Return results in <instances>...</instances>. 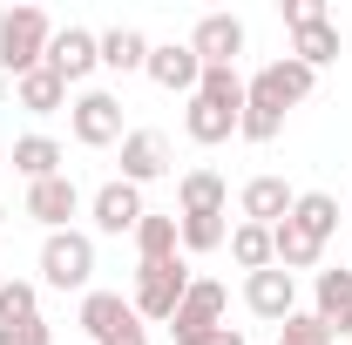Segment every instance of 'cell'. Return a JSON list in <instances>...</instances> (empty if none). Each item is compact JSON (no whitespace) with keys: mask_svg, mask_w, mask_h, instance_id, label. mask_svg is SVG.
Returning <instances> with one entry per match:
<instances>
[{"mask_svg":"<svg viewBox=\"0 0 352 345\" xmlns=\"http://www.w3.org/2000/svg\"><path fill=\"white\" fill-rule=\"evenodd\" d=\"M47 41H54V21H47L41 7H7L0 14V75L21 82L28 68H41Z\"/></svg>","mask_w":352,"mask_h":345,"instance_id":"obj_1","label":"cell"},{"mask_svg":"<svg viewBox=\"0 0 352 345\" xmlns=\"http://www.w3.org/2000/svg\"><path fill=\"white\" fill-rule=\"evenodd\" d=\"M41 285L47 291H95V237L88 230H47L41 237Z\"/></svg>","mask_w":352,"mask_h":345,"instance_id":"obj_2","label":"cell"},{"mask_svg":"<svg viewBox=\"0 0 352 345\" xmlns=\"http://www.w3.org/2000/svg\"><path fill=\"white\" fill-rule=\"evenodd\" d=\"M183 291H190V264L183 258H163V264H135V318L142 325H170L176 318V304H183Z\"/></svg>","mask_w":352,"mask_h":345,"instance_id":"obj_3","label":"cell"},{"mask_svg":"<svg viewBox=\"0 0 352 345\" xmlns=\"http://www.w3.org/2000/svg\"><path fill=\"white\" fill-rule=\"evenodd\" d=\"M82 332L95 345H149V325L135 318V304L122 291H88L82 298Z\"/></svg>","mask_w":352,"mask_h":345,"instance_id":"obj_4","label":"cell"},{"mask_svg":"<svg viewBox=\"0 0 352 345\" xmlns=\"http://www.w3.org/2000/svg\"><path fill=\"white\" fill-rule=\"evenodd\" d=\"M68 129L82 149H109V142H122V95L116 88H82L75 102H68Z\"/></svg>","mask_w":352,"mask_h":345,"instance_id":"obj_5","label":"cell"},{"mask_svg":"<svg viewBox=\"0 0 352 345\" xmlns=\"http://www.w3.org/2000/svg\"><path fill=\"white\" fill-rule=\"evenodd\" d=\"M223 311H230V291H223L217 278H190V291H183V304H176V318H170V339L176 345H204L223 325Z\"/></svg>","mask_w":352,"mask_h":345,"instance_id":"obj_6","label":"cell"},{"mask_svg":"<svg viewBox=\"0 0 352 345\" xmlns=\"http://www.w3.org/2000/svg\"><path fill=\"white\" fill-rule=\"evenodd\" d=\"M88 216H95L102 237H135V223H142L149 210H142V190L116 176V183H102V190L88 197Z\"/></svg>","mask_w":352,"mask_h":345,"instance_id":"obj_7","label":"cell"},{"mask_svg":"<svg viewBox=\"0 0 352 345\" xmlns=\"http://www.w3.org/2000/svg\"><path fill=\"white\" fill-rule=\"evenodd\" d=\"M142 75H149L156 88H170V95H197V82H204V61H197V47H190V41H149Z\"/></svg>","mask_w":352,"mask_h":345,"instance_id":"obj_8","label":"cell"},{"mask_svg":"<svg viewBox=\"0 0 352 345\" xmlns=\"http://www.w3.org/2000/svg\"><path fill=\"white\" fill-rule=\"evenodd\" d=\"M244 304H251V318H264V325H285L292 311H298V278L292 271H251L244 278Z\"/></svg>","mask_w":352,"mask_h":345,"instance_id":"obj_9","label":"cell"},{"mask_svg":"<svg viewBox=\"0 0 352 345\" xmlns=\"http://www.w3.org/2000/svg\"><path fill=\"white\" fill-rule=\"evenodd\" d=\"M47 68H54L68 88H82L88 75L102 68V47H95V34H88V27H54V41H47Z\"/></svg>","mask_w":352,"mask_h":345,"instance_id":"obj_10","label":"cell"},{"mask_svg":"<svg viewBox=\"0 0 352 345\" xmlns=\"http://www.w3.org/2000/svg\"><path fill=\"white\" fill-rule=\"evenodd\" d=\"M311 318H318L332 339H352V264L311 278Z\"/></svg>","mask_w":352,"mask_h":345,"instance_id":"obj_11","label":"cell"},{"mask_svg":"<svg viewBox=\"0 0 352 345\" xmlns=\"http://www.w3.org/2000/svg\"><path fill=\"white\" fill-rule=\"evenodd\" d=\"M82 210V190H75V176H47V183H28V216L41 223V230H75L68 216Z\"/></svg>","mask_w":352,"mask_h":345,"instance_id":"obj_12","label":"cell"},{"mask_svg":"<svg viewBox=\"0 0 352 345\" xmlns=\"http://www.w3.org/2000/svg\"><path fill=\"white\" fill-rule=\"evenodd\" d=\"M190 47H197L204 68H237V54H244V21H237V14H204L197 34H190Z\"/></svg>","mask_w":352,"mask_h":345,"instance_id":"obj_13","label":"cell"},{"mask_svg":"<svg viewBox=\"0 0 352 345\" xmlns=\"http://www.w3.org/2000/svg\"><path fill=\"white\" fill-rule=\"evenodd\" d=\"M292 203H298V190L285 183V176H251L244 190H237V210H244V223H285L292 216Z\"/></svg>","mask_w":352,"mask_h":345,"instance_id":"obj_14","label":"cell"},{"mask_svg":"<svg viewBox=\"0 0 352 345\" xmlns=\"http://www.w3.org/2000/svg\"><path fill=\"white\" fill-rule=\"evenodd\" d=\"M237 135H244V142H278V135H285V102L271 95L264 75L244 82V122H237Z\"/></svg>","mask_w":352,"mask_h":345,"instance_id":"obj_15","label":"cell"},{"mask_svg":"<svg viewBox=\"0 0 352 345\" xmlns=\"http://www.w3.org/2000/svg\"><path fill=\"white\" fill-rule=\"evenodd\" d=\"M156 176H170V142L156 129H129L122 135V183H156Z\"/></svg>","mask_w":352,"mask_h":345,"instance_id":"obj_16","label":"cell"},{"mask_svg":"<svg viewBox=\"0 0 352 345\" xmlns=\"http://www.w3.org/2000/svg\"><path fill=\"white\" fill-rule=\"evenodd\" d=\"M237 122H244L237 109H217V102H204V95H190V109H183V135H190V142H204V149L230 142Z\"/></svg>","mask_w":352,"mask_h":345,"instance_id":"obj_17","label":"cell"},{"mask_svg":"<svg viewBox=\"0 0 352 345\" xmlns=\"http://www.w3.org/2000/svg\"><path fill=\"white\" fill-rule=\"evenodd\" d=\"M318 258H325V244H318L311 230H298L292 216H285V223H271V264H278V271H292V278H298V271H311Z\"/></svg>","mask_w":352,"mask_h":345,"instance_id":"obj_18","label":"cell"},{"mask_svg":"<svg viewBox=\"0 0 352 345\" xmlns=\"http://www.w3.org/2000/svg\"><path fill=\"white\" fill-rule=\"evenodd\" d=\"M176 203H183V216H217V210H230V183L217 170H183Z\"/></svg>","mask_w":352,"mask_h":345,"instance_id":"obj_19","label":"cell"},{"mask_svg":"<svg viewBox=\"0 0 352 345\" xmlns=\"http://www.w3.org/2000/svg\"><path fill=\"white\" fill-rule=\"evenodd\" d=\"M14 102H21L28 115H54V109H68V82L41 61V68H28V75L14 82Z\"/></svg>","mask_w":352,"mask_h":345,"instance_id":"obj_20","label":"cell"},{"mask_svg":"<svg viewBox=\"0 0 352 345\" xmlns=\"http://www.w3.org/2000/svg\"><path fill=\"white\" fill-rule=\"evenodd\" d=\"M95 47H102V68H116V75H135L149 61V34L142 27H102Z\"/></svg>","mask_w":352,"mask_h":345,"instance_id":"obj_21","label":"cell"},{"mask_svg":"<svg viewBox=\"0 0 352 345\" xmlns=\"http://www.w3.org/2000/svg\"><path fill=\"white\" fill-rule=\"evenodd\" d=\"M61 163H68V149H61L54 135H21V142H14V170L28 176V183H47V176H61Z\"/></svg>","mask_w":352,"mask_h":345,"instance_id":"obj_22","label":"cell"},{"mask_svg":"<svg viewBox=\"0 0 352 345\" xmlns=\"http://www.w3.org/2000/svg\"><path fill=\"white\" fill-rule=\"evenodd\" d=\"M339 54H346V41H339V27H332V21H311V27L292 34V61H305L311 75H318V68H332Z\"/></svg>","mask_w":352,"mask_h":345,"instance_id":"obj_23","label":"cell"},{"mask_svg":"<svg viewBox=\"0 0 352 345\" xmlns=\"http://www.w3.org/2000/svg\"><path fill=\"white\" fill-rule=\"evenodd\" d=\"M258 75H264V82H271V95H278L285 109H298V102H305L311 88H318V75H311L305 61H292V54H278V61H264Z\"/></svg>","mask_w":352,"mask_h":345,"instance_id":"obj_24","label":"cell"},{"mask_svg":"<svg viewBox=\"0 0 352 345\" xmlns=\"http://www.w3.org/2000/svg\"><path fill=\"white\" fill-rule=\"evenodd\" d=\"M176 244H183L190 258L223 251V244H230V210H217V216H176Z\"/></svg>","mask_w":352,"mask_h":345,"instance_id":"obj_25","label":"cell"},{"mask_svg":"<svg viewBox=\"0 0 352 345\" xmlns=\"http://www.w3.org/2000/svg\"><path fill=\"white\" fill-rule=\"evenodd\" d=\"M135 251H142V264H163V258H183V244H176V216L149 210L142 223H135Z\"/></svg>","mask_w":352,"mask_h":345,"instance_id":"obj_26","label":"cell"},{"mask_svg":"<svg viewBox=\"0 0 352 345\" xmlns=\"http://www.w3.org/2000/svg\"><path fill=\"white\" fill-rule=\"evenodd\" d=\"M292 223L311 230L318 244H332V230H339V197H325V190H305L298 203H292Z\"/></svg>","mask_w":352,"mask_h":345,"instance_id":"obj_27","label":"cell"},{"mask_svg":"<svg viewBox=\"0 0 352 345\" xmlns=\"http://www.w3.org/2000/svg\"><path fill=\"white\" fill-rule=\"evenodd\" d=\"M230 258L244 264V278L251 271H271V230L264 223H230Z\"/></svg>","mask_w":352,"mask_h":345,"instance_id":"obj_28","label":"cell"},{"mask_svg":"<svg viewBox=\"0 0 352 345\" xmlns=\"http://www.w3.org/2000/svg\"><path fill=\"white\" fill-rule=\"evenodd\" d=\"M28 318H41V285L7 278L0 285V325H28Z\"/></svg>","mask_w":352,"mask_h":345,"instance_id":"obj_29","label":"cell"},{"mask_svg":"<svg viewBox=\"0 0 352 345\" xmlns=\"http://www.w3.org/2000/svg\"><path fill=\"white\" fill-rule=\"evenodd\" d=\"M197 95L217 102V109H237V115H244V75H237V68H204Z\"/></svg>","mask_w":352,"mask_h":345,"instance_id":"obj_30","label":"cell"},{"mask_svg":"<svg viewBox=\"0 0 352 345\" xmlns=\"http://www.w3.org/2000/svg\"><path fill=\"white\" fill-rule=\"evenodd\" d=\"M278 345H332V332H325L311 311H292V318L278 325Z\"/></svg>","mask_w":352,"mask_h":345,"instance_id":"obj_31","label":"cell"},{"mask_svg":"<svg viewBox=\"0 0 352 345\" xmlns=\"http://www.w3.org/2000/svg\"><path fill=\"white\" fill-rule=\"evenodd\" d=\"M278 14H285V27H292V34H298V27H311V21H332V14H325V0H285Z\"/></svg>","mask_w":352,"mask_h":345,"instance_id":"obj_32","label":"cell"},{"mask_svg":"<svg viewBox=\"0 0 352 345\" xmlns=\"http://www.w3.org/2000/svg\"><path fill=\"white\" fill-rule=\"evenodd\" d=\"M0 345H54V332L41 318H28V325H0Z\"/></svg>","mask_w":352,"mask_h":345,"instance_id":"obj_33","label":"cell"},{"mask_svg":"<svg viewBox=\"0 0 352 345\" xmlns=\"http://www.w3.org/2000/svg\"><path fill=\"white\" fill-rule=\"evenodd\" d=\"M204 345H251V339H244L237 325H217V332H210V339H204Z\"/></svg>","mask_w":352,"mask_h":345,"instance_id":"obj_34","label":"cell"},{"mask_svg":"<svg viewBox=\"0 0 352 345\" xmlns=\"http://www.w3.org/2000/svg\"><path fill=\"white\" fill-rule=\"evenodd\" d=\"M7 88H14V82H7V75H0V102H7Z\"/></svg>","mask_w":352,"mask_h":345,"instance_id":"obj_35","label":"cell"},{"mask_svg":"<svg viewBox=\"0 0 352 345\" xmlns=\"http://www.w3.org/2000/svg\"><path fill=\"white\" fill-rule=\"evenodd\" d=\"M0 223H7V203H0Z\"/></svg>","mask_w":352,"mask_h":345,"instance_id":"obj_36","label":"cell"},{"mask_svg":"<svg viewBox=\"0 0 352 345\" xmlns=\"http://www.w3.org/2000/svg\"><path fill=\"white\" fill-rule=\"evenodd\" d=\"M0 285H7V271H0Z\"/></svg>","mask_w":352,"mask_h":345,"instance_id":"obj_37","label":"cell"}]
</instances>
